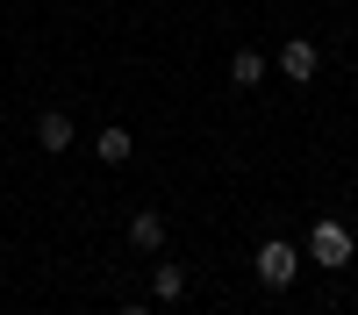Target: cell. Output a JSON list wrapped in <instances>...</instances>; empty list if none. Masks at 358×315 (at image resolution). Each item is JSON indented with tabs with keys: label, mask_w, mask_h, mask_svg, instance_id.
<instances>
[{
	"label": "cell",
	"mask_w": 358,
	"mask_h": 315,
	"mask_svg": "<svg viewBox=\"0 0 358 315\" xmlns=\"http://www.w3.org/2000/svg\"><path fill=\"white\" fill-rule=\"evenodd\" d=\"M280 72H287L294 86H308V79L322 72V50H315L308 36H287V43H280Z\"/></svg>",
	"instance_id": "obj_5"
},
{
	"label": "cell",
	"mask_w": 358,
	"mask_h": 315,
	"mask_svg": "<svg viewBox=\"0 0 358 315\" xmlns=\"http://www.w3.org/2000/svg\"><path fill=\"white\" fill-rule=\"evenodd\" d=\"M251 279L265 286V294H294V279H301V244L258 237V244H251Z\"/></svg>",
	"instance_id": "obj_2"
},
{
	"label": "cell",
	"mask_w": 358,
	"mask_h": 315,
	"mask_svg": "<svg viewBox=\"0 0 358 315\" xmlns=\"http://www.w3.org/2000/svg\"><path fill=\"white\" fill-rule=\"evenodd\" d=\"M29 136H36V151H43V158H65L72 143H79V122H72L65 108H43V115H36V129H29Z\"/></svg>",
	"instance_id": "obj_3"
},
{
	"label": "cell",
	"mask_w": 358,
	"mask_h": 315,
	"mask_svg": "<svg viewBox=\"0 0 358 315\" xmlns=\"http://www.w3.org/2000/svg\"><path fill=\"white\" fill-rule=\"evenodd\" d=\"M301 258H308V265H322V272H351V258H358L351 222H344V215H315L308 237H301Z\"/></svg>",
	"instance_id": "obj_1"
},
{
	"label": "cell",
	"mask_w": 358,
	"mask_h": 315,
	"mask_svg": "<svg viewBox=\"0 0 358 315\" xmlns=\"http://www.w3.org/2000/svg\"><path fill=\"white\" fill-rule=\"evenodd\" d=\"M94 158H101V165H129V158H136V129H122V122L94 129Z\"/></svg>",
	"instance_id": "obj_6"
},
{
	"label": "cell",
	"mask_w": 358,
	"mask_h": 315,
	"mask_svg": "<svg viewBox=\"0 0 358 315\" xmlns=\"http://www.w3.org/2000/svg\"><path fill=\"white\" fill-rule=\"evenodd\" d=\"M122 237H129V251H136V258H158V251L172 244V222H165L158 208H136V215H129V229H122Z\"/></svg>",
	"instance_id": "obj_4"
},
{
	"label": "cell",
	"mask_w": 358,
	"mask_h": 315,
	"mask_svg": "<svg viewBox=\"0 0 358 315\" xmlns=\"http://www.w3.org/2000/svg\"><path fill=\"white\" fill-rule=\"evenodd\" d=\"M115 315H151V308H143V301H122V308H115Z\"/></svg>",
	"instance_id": "obj_9"
},
{
	"label": "cell",
	"mask_w": 358,
	"mask_h": 315,
	"mask_svg": "<svg viewBox=\"0 0 358 315\" xmlns=\"http://www.w3.org/2000/svg\"><path fill=\"white\" fill-rule=\"evenodd\" d=\"M265 72H273V65H265V57H258L251 43H236V50H229V86H236V94H251V86H258Z\"/></svg>",
	"instance_id": "obj_7"
},
{
	"label": "cell",
	"mask_w": 358,
	"mask_h": 315,
	"mask_svg": "<svg viewBox=\"0 0 358 315\" xmlns=\"http://www.w3.org/2000/svg\"><path fill=\"white\" fill-rule=\"evenodd\" d=\"M151 294L158 301H187V265H179V258H158L151 265Z\"/></svg>",
	"instance_id": "obj_8"
}]
</instances>
